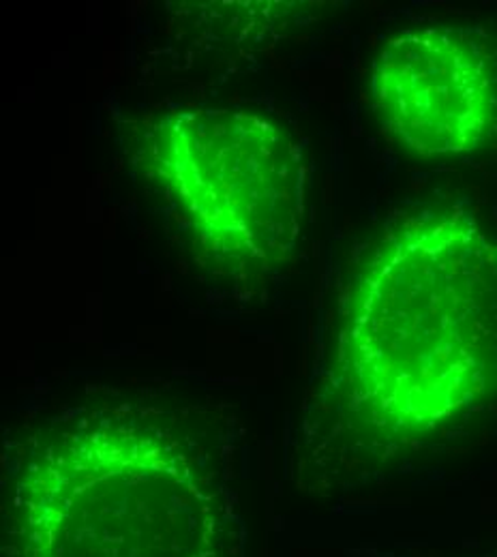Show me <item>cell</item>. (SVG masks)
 <instances>
[{
	"label": "cell",
	"mask_w": 497,
	"mask_h": 557,
	"mask_svg": "<svg viewBox=\"0 0 497 557\" xmlns=\"http://www.w3.org/2000/svg\"><path fill=\"white\" fill-rule=\"evenodd\" d=\"M136 165L214 277L264 281L294 256L305 163L275 119L232 108L167 112L138 136Z\"/></svg>",
	"instance_id": "obj_3"
},
{
	"label": "cell",
	"mask_w": 497,
	"mask_h": 557,
	"mask_svg": "<svg viewBox=\"0 0 497 557\" xmlns=\"http://www.w3.org/2000/svg\"><path fill=\"white\" fill-rule=\"evenodd\" d=\"M382 132L421 159L468 157L497 138V48L465 26L395 33L371 67Z\"/></svg>",
	"instance_id": "obj_4"
},
{
	"label": "cell",
	"mask_w": 497,
	"mask_h": 557,
	"mask_svg": "<svg viewBox=\"0 0 497 557\" xmlns=\"http://www.w3.org/2000/svg\"><path fill=\"white\" fill-rule=\"evenodd\" d=\"M496 399V234L461 205L390 216L339 296L318 437L390 455Z\"/></svg>",
	"instance_id": "obj_1"
},
{
	"label": "cell",
	"mask_w": 497,
	"mask_h": 557,
	"mask_svg": "<svg viewBox=\"0 0 497 557\" xmlns=\"http://www.w3.org/2000/svg\"><path fill=\"white\" fill-rule=\"evenodd\" d=\"M229 499V459L198 406L90 401L28 437L11 557H216Z\"/></svg>",
	"instance_id": "obj_2"
}]
</instances>
